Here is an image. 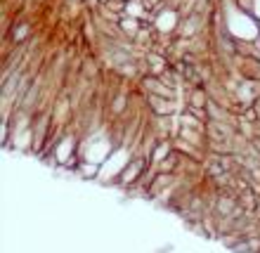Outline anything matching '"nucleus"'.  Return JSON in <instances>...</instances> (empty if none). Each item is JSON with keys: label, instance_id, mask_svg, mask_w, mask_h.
<instances>
[{"label": "nucleus", "instance_id": "f257e3e1", "mask_svg": "<svg viewBox=\"0 0 260 253\" xmlns=\"http://www.w3.org/2000/svg\"><path fill=\"white\" fill-rule=\"evenodd\" d=\"M142 173H147L144 171V159H135V161L125 166L123 173H121V185H133V182H137Z\"/></svg>", "mask_w": 260, "mask_h": 253}]
</instances>
